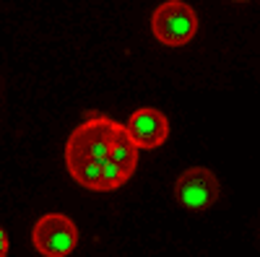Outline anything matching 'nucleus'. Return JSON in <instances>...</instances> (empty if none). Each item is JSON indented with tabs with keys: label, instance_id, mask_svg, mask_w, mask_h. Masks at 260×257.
Wrapping results in <instances>:
<instances>
[{
	"label": "nucleus",
	"instance_id": "1",
	"mask_svg": "<svg viewBox=\"0 0 260 257\" xmlns=\"http://www.w3.org/2000/svg\"><path fill=\"white\" fill-rule=\"evenodd\" d=\"M115 130V120L104 117L99 112H91L89 120L78 125L71 133L68 143H65V166H76L83 161H96L104 164L110 156V140Z\"/></svg>",
	"mask_w": 260,
	"mask_h": 257
},
{
	"label": "nucleus",
	"instance_id": "2",
	"mask_svg": "<svg viewBox=\"0 0 260 257\" xmlns=\"http://www.w3.org/2000/svg\"><path fill=\"white\" fill-rule=\"evenodd\" d=\"M151 31L167 47H185L198 31V16L182 0H167L151 16Z\"/></svg>",
	"mask_w": 260,
	"mask_h": 257
},
{
	"label": "nucleus",
	"instance_id": "3",
	"mask_svg": "<svg viewBox=\"0 0 260 257\" xmlns=\"http://www.w3.org/2000/svg\"><path fill=\"white\" fill-rule=\"evenodd\" d=\"M31 244L42 257H68L78 247V226L62 213H45L31 229Z\"/></svg>",
	"mask_w": 260,
	"mask_h": 257
},
{
	"label": "nucleus",
	"instance_id": "4",
	"mask_svg": "<svg viewBox=\"0 0 260 257\" xmlns=\"http://www.w3.org/2000/svg\"><path fill=\"white\" fill-rule=\"evenodd\" d=\"M221 185L216 179V174L206 166H190L175 182V200L185 210H208L216 200H219Z\"/></svg>",
	"mask_w": 260,
	"mask_h": 257
},
{
	"label": "nucleus",
	"instance_id": "5",
	"mask_svg": "<svg viewBox=\"0 0 260 257\" xmlns=\"http://www.w3.org/2000/svg\"><path fill=\"white\" fill-rule=\"evenodd\" d=\"M125 130L138 151L141 148H159L169 138V120L164 117V112L154 109V106H143V109L133 112Z\"/></svg>",
	"mask_w": 260,
	"mask_h": 257
},
{
	"label": "nucleus",
	"instance_id": "6",
	"mask_svg": "<svg viewBox=\"0 0 260 257\" xmlns=\"http://www.w3.org/2000/svg\"><path fill=\"white\" fill-rule=\"evenodd\" d=\"M107 161H112L115 166H120L127 177H133L136 169H138V148H136L133 140H130L125 125H120V122H115L112 140H110V156H107Z\"/></svg>",
	"mask_w": 260,
	"mask_h": 257
},
{
	"label": "nucleus",
	"instance_id": "7",
	"mask_svg": "<svg viewBox=\"0 0 260 257\" xmlns=\"http://www.w3.org/2000/svg\"><path fill=\"white\" fill-rule=\"evenodd\" d=\"M68 171H71V177H73L81 187L102 192V164H96V161H83V164L71 166Z\"/></svg>",
	"mask_w": 260,
	"mask_h": 257
},
{
	"label": "nucleus",
	"instance_id": "8",
	"mask_svg": "<svg viewBox=\"0 0 260 257\" xmlns=\"http://www.w3.org/2000/svg\"><path fill=\"white\" fill-rule=\"evenodd\" d=\"M127 179H130V177L125 174L120 166H115L112 161H104V164H102V192L117 190V187H122Z\"/></svg>",
	"mask_w": 260,
	"mask_h": 257
},
{
	"label": "nucleus",
	"instance_id": "9",
	"mask_svg": "<svg viewBox=\"0 0 260 257\" xmlns=\"http://www.w3.org/2000/svg\"><path fill=\"white\" fill-rule=\"evenodd\" d=\"M8 254V234L6 229H0V257H6Z\"/></svg>",
	"mask_w": 260,
	"mask_h": 257
}]
</instances>
